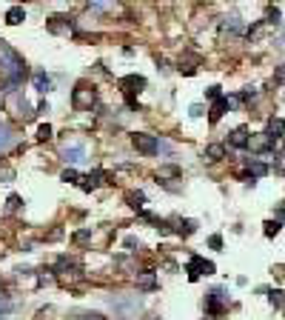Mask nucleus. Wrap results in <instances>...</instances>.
<instances>
[{
    "label": "nucleus",
    "mask_w": 285,
    "mask_h": 320,
    "mask_svg": "<svg viewBox=\"0 0 285 320\" xmlns=\"http://www.w3.org/2000/svg\"><path fill=\"white\" fill-rule=\"evenodd\" d=\"M26 60L12 49L6 40H0V80H3V92H12L15 86L23 83L26 77Z\"/></svg>",
    "instance_id": "1"
},
{
    "label": "nucleus",
    "mask_w": 285,
    "mask_h": 320,
    "mask_svg": "<svg viewBox=\"0 0 285 320\" xmlns=\"http://www.w3.org/2000/svg\"><path fill=\"white\" fill-rule=\"evenodd\" d=\"M9 106H12V112H15V117H20L23 123H26V120H35V117H37V109L29 106V100L23 98L20 92H15V95L9 98Z\"/></svg>",
    "instance_id": "2"
},
{
    "label": "nucleus",
    "mask_w": 285,
    "mask_h": 320,
    "mask_svg": "<svg viewBox=\"0 0 285 320\" xmlns=\"http://www.w3.org/2000/svg\"><path fill=\"white\" fill-rule=\"evenodd\" d=\"M205 309H208V314H223L228 309V294L223 289H211L205 294Z\"/></svg>",
    "instance_id": "3"
},
{
    "label": "nucleus",
    "mask_w": 285,
    "mask_h": 320,
    "mask_svg": "<svg viewBox=\"0 0 285 320\" xmlns=\"http://www.w3.org/2000/svg\"><path fill=\"white\" fill-rule=\"evenodd\" d=\"M186 272H188L191 280H197L200 275H214V263H211V260H205V258H200V255H191Z\"/></svg>",
    "instance_id": "4"
},
{
    "label": "nucleus",
    "mask_w": 285,
    "mask_h": 320,
    "mask_svg": "<svg viewBox=\"0 0 285 320\" xmlns=\"http://www.w3.org/2000/svg\"><path fill=\"white\" fill-rule=\"evenodd\" d=\"M131 143H134V149L143 151V154H157V151H160V143H157V137H154V134L137 132V134H131Z\"/></svg>",
    "instance_id": "5"
},
{
    "label": "nucleus",
    "mask_w": 285,
    "mask_h": 320,
    "mask_svg": "<svg viewBox=\"0 0 285 320\" xmlns=\"http://www.w3.org/2000/svg\"><path fill=\"white\" fill-rule=\"evenodd\" d=\"M94 100H97V92L89 89V86H77V89H74V95H71L74 109H91V106H94Z\"/></svg>",
    "instance_id": "6"
},
{
    "label": "nucleus",
    "mask_w": 285,
    "mask_h": 320,
    "mask_svg": "<svg viewBox=\"0 0 285 320\" xmlns=\"http://www.w3.org/2000/svg\"><path fill=\"white\" fill-rule=\"evenodd\" d=\"M60 157L66 160V163H71V169L80 163V160H86V146L83 143H66L60 151Z\"/></svg>",
    "instance_id": "7"
},
{
    "label": "nucleus",
    "mask_w": 285,
    "mask_h": 320,
    "mask_svg": "<svg viewBox=\"0 0 285 320\" xmlns=\"http://www.w3.org/2000/svg\"><path fill=\"white\" fill-rule=\"evenodd\" d=\"M120 86L125 89V95H134V92L146 89V77L143 74H125V77H120Z\"/></svg>",
    "instance_id": "8"
},
{
    "label": "nucleus",
    "mask_w": 285,
    "mask_h": 320,
    "mask_svg": "<svg viewBox=\"0 0 285 320\" xmlns=\"http://www.w3.org/2000/svg\"><path fill=\"white\" fill-rule=\"evenodd\" d=\"M103 178H106V172H103V169H94L91 175L80 178V183H77V186H80L83 192H94V189H97L100 183H103Z\"/></svg>",
    "instance_id": "9"
},
{
    "label": "nucleus",
    "mask_w": 285,
    "mask_h": 320,
    "mask_svg": "<svg viewBox=\"0 0 285 320\" xmlns=\"http://www.w3.org/2000/svg\"><path fill=\"white\" fill-rule=\"evenodd\" d=\"M248 149L257 151V154H265V151L271 149V137H268V134H251L248 137Z\"/></svg>",
    "instance_id": "10"
},
{
    "label": "nucleus",
    "mask_w": 285,
    "mask_h": 320,
    "mask_svg": "<svg viewBox=\"0 0 285 320\" xmlns=\"http://www.w3.org/2000/svg\"><path fill=\"white\" fill-rule=\"evenodd\" d=\"M32 83H35V89L40 92V95L52 92V77H49L46 71H35V74H32Z\"/></svg>",
    "instance_id": "11"
},
{
    "label": "nucleus",
    "mask_w": 285,
    "mask_h": 320,
    "mask_svg": "<svg viewBox=\"0 0 285 320\" xmlns=\"http://www.w3.org/2000/svg\"><path fill=\"white\" fill-rule=\"evenodd\" d=\"M265 134L271 137V140H276V137H285V120H279V117H271V120H268Z\"/></svg>",
    "instance_id": "12"
},
{
    "label": "nucleus",
    "mask_w": 285,
    "mask_h": 320,
    "mask_svg": "<svg viewBox=\"0 0 285 320\" xmlns=\"http://www.w3.org/2000/svg\"><path fill=\"white\" fill-rule=\"evenodd\" d=\"M228 106H231V100H228V98H220V100H217V103L211 106V115H208V120H211V123H217V120H220V117L228 112Z\"/></svg>",
    "instance_id": "13"
},
{
    "label": "nucleus",
    "mask_w": 285,
    "mask_h": 320,
    "mask_svg": "<svg viewBox=\"0 0 285 320\" xmlns=\"http://www.w3.org/2000/svg\"><path fill=\"white\" fill-rule=\"evenodd\" d=\"M248 129H245V126H240V129H234L231 132V146H237V149H245V146H248Z\"/></svg>",
    "instance_id": "14"
},
{
    "label": "nucleus",
    "mask_w": 285,
    "mask_h": 320,
    "mask_svg": "<svg viewBox=\"0 0 285 320\" xmlns=\"http://www.w3.org/2000/svg\"><path fill=\"white\" fill-rule=\"evenodd\" d=\"M15 143V132H12L9 123H0V151H6Z\"/></svg>",
    "instance_id": "15"
},
{
    "label": "nucleus",
    "mask_w": 285,
    "mask_h": 320,
    "mask_svg": "<svg viewBox=\"0 0 285 320\" xmlns=\"http://www.w3.org/2000/svg\"><path fill=\"white\" fill-rule=\"evenodd\" d=\"M171 231H177L180 237H188V234H194L197 231V220H177Z\"/></svg>",
    "instance_id": "16"
},
{
    "label": "nucleus",
    "mask_w": 285,
    "mask_h": 320,
    "mask_svg": "<svg viewBox=\"0 0 285 320\" xmlns=\"http://www.w3.org/2000/svg\"><path fill=\"white\" fill-rule=\"evenodd\" d=\"M23 20H26V9H23V6H12V9L6 12V23H9V26H18Z\"/></svg>",
    "instance_id": "17"
},
{
    "label": "nucleus",
    "mask_w": 285,
    "mask_h": 320,
    "mask_svg": "<svg viewBox=\"0 0 285 320\" xmlns=\"http://www.w3.org/2000/svg\"><path fill=\"white\" fill-rule=\"evenodd\" d=\"M137 289H143V292H152V289H157V277H154V272H146V275L137 277Z\"/></svg>",
    "instance_id": "18"
},
{
    "label": "nucleus",
    "mask_w": 285,
    "mask_h": 320,
    "mask_svg": "<svg viewBox=\"0 0 285 320\" xmlns=\"http://www.w3.org/2000/svg\"><path fill=\"white\" fill-rule=\"evenodd\" d=\"M49 29H52V32H71L74 23H71L69 18H52L49 20Z\"/></svg>",
    "instance_id": "19"
},
{
    "label": "nucleus",
    "mask_w": 285,
    "mask_h": 320,
    "mask_svg": "<svg viewBox=\"0 0 285 320\" xmlns=\"http://www.w3.org/2000/svg\"><path fill=\"white\" fill-rule=\"evenodd\" d=\"M125 200H128V206L137 209V212H143V206H146V195H143V192H128Z\"/></svg>",
    "instance_id": "20"
},
{
    "label": "nucleus",
    "mask_w": 285,
    "mask_h": 320,
    "mask_svg": "<svg viewBox=\"0 0 285 320\" xmlns=\"http://www.w3.org/2000/svg\"><path fill=\"white\" fill-rule=\"evenodd\" d=\"M205 157L208 160H223L225 157V146L223 143H211V146L205 149Z\"/></svg>",
    "instance_id": "21"
},
{
    "label": "nucleus",
    "mask_w": 285,
    "mask_h": 320,
    "mask_svg": "<svg viewBox=\"0 0 285 320\" xmlns=\"http://www.w3.org/2000/svg\"><path fill=\"white\" fill-rule=\"evenodd\" d=\"M248 175H251V178H265L268 166H265V163H259V160H251V163H248Z\"/></svg>",
    "instance_id": "22"
},
{
    "label": "nucleus",
    "mask_w": 285,
    "mask_h": 320,
    "mask_svg": "<svg viewBox=\"0 0 285 320\" xmlns=\"http://www.w3.org/2000/svg\"><path fill=\"white\" fill-rule=\"evenodd\" d=\"M268 300H271L274 309H282V306H285V292H282V289H276V292L268 294Z\"/></svg>",
    "instance_id": "23"
},
{
    "label": "nucleus",
    "mask_w": 285,
    "mask_h": 320,
    "mask_svg": "<svg viewBox=\"0 0 285 320\" xmlns=\"http://www.w3.org/2000/svg\"><path fill=\"white\" fill-rule=\"evenodd\" d=\"M279 226H282L279 220H268L265 229H262V231H265V237H276V234H279Z\"/></svg>",
    "instance_id": "24"
},
{
    "label": "nucleus",
    "mask_w": 285,
    "mask_h": 320,
    "mask_svg": "<svg viewBox=\"0 0 285 320\" xmlns=\"http://www.w3.org/2000/svg\"><path fill=\"white\" fill-rule=\"evenodd\" d=\"M60 180H66V183H80V172L77 169H66L60 175Z\"/></svg>",
    "instance_id": "25"
},
{
    "label": "nucleus",
    "mask_w": 285,
    "mask_h": 320,
    "mask_svg": "<svg viewBox=\"0 0 285 320\" xmlns=\"http://www.w3.org/2000/svg\"><path fill=\"white\" fill-rule=\"evenodd\" d=\"M12 178H15V169L6 166V163H0V183H9Z\"/></svg>",
    "instance_id": "26"
},
{
    "label": "nucleus",
    "mask_w": 285,
    "mask_h": 320,
    "mask_svg": "<svg viewBox=\"0 0 285 320\" xmlns=\"http://www.w3.org/2000/svg\"><path fill=\"white\" fill-rule=\"evenodd\" d=\"M69 320H103L97 314V311H80V314H74V317H69Z\"/></svg>",
    "instance_id": "27"
},
{
    "label": "nucleus",
    "mask_w": 285,
    "mask_h": 320,
    "mask_svg": "<svg viewBox=\"0 0 285 320\" xmlns=\"http://www.w3.org/2000/svg\"><path fill=\"white\" fill-rule=\"evenodd\" d=\"M49 137H52V126L43 123L40 129H37V140H49Z\"/></svg>",
    "instance_id": "28"
},
{
    "label": "nucleus",
    "mask_w": 285,
    "mask_h": 320,
    "mask_svg": "<svg viewBox=\"0 0 285 320\" xmlns=\"http://www.w3.org/2000/svg\"><path fill=\"white\" fill-rule=\"evenodd\" d=\"M205 98H208V100H214V103H217V100L223 98V92H220V86H211V89H205Z\"/></svg>",
    "instance_id": "29"
},
{
    "label": "nucleus",
    "mask_w": 285,
    "mask_h": 320,
    "mask_svg": "<svg viewBox=\"0 0 285 320\" xmlns=\"http://www.w3.org/2000/svg\"><path fill=\"white\" fill-rule=\"evenodd\" d=\"M177 175H180L177 166H163L160 169V178H177Z\"/></svg>",
    "instance_id": "30"
},
{
    "label": "nucleus",
    "mask_w": 285,
    "mask_h": 320,
    "mask_svg": "<svg viewBox=\"0 0 285 320\" xmlns=\"http://www.w3.org/2000/svg\"><path fill=\"white\" fill-rule=\"evenodd\" d=\"M6 209H9V212H18V209H20V197H18V195H9V200H6Z\"/></svg>",
    "instance_id": "31"
},
{
    "label": "nucleus",
    "mask_w": 285,
    "mask_h": 320,
    "mask_svg": "<svg viewBox=\"0 0 285 320\" xmlns=\"http://www.w3.org/2000/svg\"><path fill=\"white\" fill-rule=\"evenodd\" d=\"M89 237H91V231H89V229H83V231H77V234H74V243H86Z\"/></svg>",
    "instance_id": "32"
},
{
    "label": "nucleus",
    "mask_w": 285,
    "mask_h": 320,
    "mask_svg": "<svg viewBox=\"0 0 285 320\" xmlns=\"http://www.w3.org/2000/svg\"><path fill=\"white\" fill-rule=\"evenodd\" d=\"M274 80H276V83H285V63H282V66H276V71H274Z\"/></svg>",
    "instance_id": "33"
},
{
    "label": "nucleus",
    "mask_w": 285,
    "mask_h": 320,
    "mask_svg": "<svg viewBox=\"0 0 285 320\" xmlns=\"http://www.w3.org/2000/svg\"><path fill=\"white\" fill-rule=\"evenodd\" d=\"M208 246H211V249H223V237H220V234H214V237L208 240Z\"/></svg>",
    "instance_id": "34"
},
{
    "label": "nucleus",
    "mask_w": 285,
    "mask_h": 320,
    "mask_svg": "<svg viewBox=\"0 0 285 320\" xmlns=\"http://www.w3.org/2000/svg\"><path fill=\"white\" fill-rule=\"evenodd\" d=\"M254 98H257V92H254V89H245V92H240V100H245V103H248V100H254Z\"/></svg>",
    "instance_id": "35"
},
{
    "label": "nucleus",
    "mask_w": 285,
    "mask_h": 320,
    "mask_svg": "<svg viewBox=\"0 0 285 320\" xmlns=\"http://www.w3.org/2000/svg\"><path fill=\"white\" fill-rule=\"evenodd\" d=\"M91 9H97V12H108L111 9V3H89Z\"/></svg>",
    "instance_id": "36"
},
{
    "label": "nucleus",
    "mask_w": 285,
    "mask_h": 320,
    "mask_svg": "<svg viewBox=\"0 0 285 320\" xmlns=\"http://www.w3.org/2000/svg\"><path fill=\"white\" fill-rule=\"evenodd\" d=\"M268 23H279V12L276 9H268Z\"/></svg>",
    "instance_id": "37"
},
{
    "label": "nucleus",
    "mask_w": 285,
    "mask_h": 320,
    "mask_svg": "<svg viewBox=\"0 0 285 320\" xmlns=\"http://www.w3.org/2000/svg\"><path fill=\"white\" fill-rule=\"evenodd\" d=\"M180 71H183V74H194V66H191V63H180Z\"/></svg>",
    "instance_id": "38"
},
{
    "label": "nucleus",
    "mask_w": 285,
    "mask_h": 320,
    "mask_svg": "<svg viewBox=\"0 0 285 320\" xmlns=\"http://www.w3.org/2000/svg\"><path fill=\"white\" fill-rule=\"evenodd\" d=\"M0 309H12V300L6 294H0Z\"/></svg>",
    "instance_id": "39"
},
{
    "label": "nucleus",
    "mask_w": 285,
    "mask_h": 320,
    "mask_svg": "<svg viewBox=\"0 0 285 320\" xmlns=\"http://www.w3.org/2000/svg\"><path fill=\"white\" fill-rule=\"evenodd\" d=\"M46 112H49V103H46V100L43 103H37V115H46Z\"/></svg>",
    "instance_id": "40"
},
{
    "label": "nucleus",
    "mask_w": 285,
    "mask_h": 320,
    "mask_svg": "<svg viewBox=\"0 0 285 320\" xmlns=\"http://www.w3.org/2000/svg\"><path fill=\"white\" fill-rule=\"evenodd\" d=\"M274 220H279V223L285 220V206H279V209H276V217H274Z\"/></svg>",
    "instance_id": "41"
},
{
    "label": "nucleus",
    "mask_w": 285,
    "mask_h": 320,
    "mask_svg": "<svg viewBox=\"0 0 285 320\" xmlns=\"http://www.w3.org/2000/svg\"><path fill=\"white\" fill-rule=\"evenodd\" d=\"M125 103H128L131 109H140V106H137V100H134V95H125Z\"/></svg>",
    "instance_id": "42"
},
{
    "label": "nucleus",
    "mask_w": 285,
    "mask_h": 320,
    "mask_svg": "<svg viewBox=\"0 0 285 320\" xmlns=\"http://www.w3.org/2000/svg\"><path fill=\"white\" fill-rule=\"evenodd\" d=\"M282 149H285V137H282Z\"/></svg>",
    "instance_id": "43"
},
{
    "label": "nucleus",
    "mask_w": 285,
    "mask_h": 320,
    "mask_svg": "<svg viewBox=\"0 0 285 320\" xmlns=\"http://www.w3.org/2000/svg\"><path fill=\"white\" fill-rule=\"evenodd\" d=\"M149 320H160V317H149Z\"/></svg>",
    "instance_id": "44"
}]
</instances>
